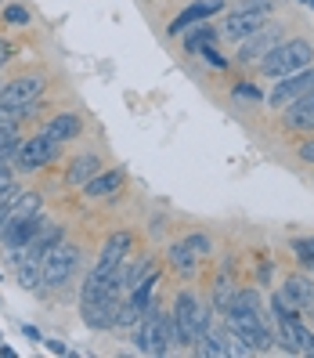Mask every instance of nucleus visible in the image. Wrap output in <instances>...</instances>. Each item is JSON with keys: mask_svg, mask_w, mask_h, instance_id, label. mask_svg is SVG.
<instances>
[{"mask_svg": "<svg viewBox=\"0 0 314 358\" xmlns=\"http://www.w3.org/2000/svg\"><path fill=\"white\" fill-rule=\"evenodd\" d=\"M282 44V33H278V26H264L260 33H253V36H246L242 40V48H239V62L242 66H253V62H264L271 51H275Z\"/></svg>", "mask_w": 314, "mask_h": 358, "instance_id": "obj_13", "label": "nucleus"}, {"mask_svg": "<svg viewBox=\"0 0 314 358\" xmlns=\"http://www.w3.org/2000/svg\"><path fill=\"white\" fill-rule=\"evenodd\" d=\"M271 304L292 311V315H307L314 319V279L311 275H292L285 279V286H278V293L271 297Z\"/></svg>", "mask_w": 314, "mask_h": 358, "instance_id": "obj_8", "label": "nucleus"}, {"mask_svg": "<svg viewBox=\"0 0 314 358\" xmlns=\"http://www.w3.org/2000/svg\"><path fill=\"white\" fill-rule=\"evenodd\" d=\"M123 181H127L123 171H101V174H94L87 185H83V196L87 199H109V196H116L123 188Z\"/></svg>", "mask_w": 314, "mask_h": 358, "instance_id": "obj_17", "label": "nucleus"}, {"mask_svg": "<svg viewBox=\"0 0 314 358\" xmlns=\"http://www.w3.org/2000/svg\"><path fill=\"white\" fill-rule=\"evenodd\" d=\"M235 98H242V101H260L264 94H260V87H257V83H249V80H242L239 87H235Z\"/></svg>", "mask_w": 314, "mask_h": 358, "instance_id": "obj_28", "label": "nucleus"}, {"mask_svg": "<svg viewBox=\"0 0 314 358\" xmlns=\"http://www.w3.org/2000/svg\"><path fill=\"white\" fill-rule=\"evenodd\" d=\"M80 268V246L61 239L58 246H51L44 254V286L47 289H61Z\"/></svg>", "mask_w": 314, "mask_h": 358, "instance_id": "obj_5", "label": "nucleus"}, {"mask_svg": "<svg viewBox=\"0 0 314 358\" xmlns=\"http://www.w3.org/2000/svg\"><path fill=\"white\" fill-rule=\"evenodd\" d=\"M278 0H239V8L235 11H267L271 15V8H275Z\"/></svg>", "mask_w": 314, "mask_h": 358, "instance_id": "obj_29", "label": "nucleus"}, {"mask_svg": "<svg viewBox=\"0 0 314 358\" xmlns=\"http://www.w3.org/2000/svg\"><path fill=\"white\" fill-rule=\"evenodd\" d=\"M61 239H66V228H61V224H44V228L36 231V239H33L26 250H29V254H36V257H44L47 250H51V246H58Z\"/></svg>", "mask_w": 314, "mask_h": 358, "instance_id": "obj_23", "label": "nucleus"}, {"mask_svg": "<svg viewBox=\"0 0 314 358\" xmlns=\"http://www.w3.org/2000/svg\"><path fill=\"white\" fill-rule=\"evenodd\" d=\"M4 22L8 26H29V11L22 4H8L4 8Z\"/></svg>", "mask_w": 314, "mask_h": 358, "instance_id": "obj_26", "label": "nucleus"}, {"mask_svg": "<svg viewBox=\"0 0 314 358\" xmlns=\"http://www.w3.org/2000/svg\"><path fill=\"white\" fill-rule=\"evenodd\" d=\"M80 131H83V120H80L76 113H54V116L44 123V134L54 138V141H61V145L73 141Z\"/></svg>", "mask_w": 314, "mask_h": 358, "instance_id": "obj_18", "label": "nucleus"}, {"mask_svg": "<svg viewBox=\"0 0 314 358\" xmlns=\"http://www.w3.org/2000/svg\"><path fill=\"white\" fill-rule=\"evenodd\" d=\"M130 231H116V236L101 246V254H98V264L91 268V275L94 279H112L116 271L123 268V261H127V254H130Z\"/></svg>", "mask_w": 314, "mask_h": 358, "instance_id": "obj_9", "label": "nucleus"}, {"mask_svg": "<svg viewBox=\"0 0 314 358\" xmlns=\"http://www.w3.org/2000/svg\"><path fill=\"white\" fill-rule=\"evenodd\" d=\"M267 22H271L267 11H227L224 22H217V33H220L224 40H239V44H242L246 36L260 33Z\"/></svg>", "mask_w": 314, "mask_h": 358, "instance_id": "obj_10", "label": "nucleus"}, {"mask_svg": "<svg viewBox=\"0 0 314 358\" xmlns=\"http://www.w3.org/2000/svg\"><path fill=\"white\" fill-rule=\"evenodd\" d=\"M217 40H220L217 26L199 22V26H192V29H184V51L195 55V51H202V48H209V44H217Z\"/></svg>", "mask_w": 314, "mask_h": 358, "instance_id": "obj_21", "label": "nucleus"}, {"mask_svg": "<svg viewBox=\"0 0 314 358\" xmlns=\"http://www.w3.org/2000/svg\"><path fill=\"white\" fill-rule=\"evenodd\" d=\"M0 4H4V0H0Z\"/></svg>", "mask_w": 314, "mask_h": 358, "instance_id": "obj_35", "label": "nucleus"}, {"mask_svg": "<svg viewBox=\"0 0 314 358\" xmlns=\"http://www.w3.org/2000/svg\"><path fill=\"white\" fill-rule=\"evenodd\" d=\"M232 297H235L232 282H224V279H220V282H217V311H220V315L227 311V304H232Z\"/></svg>", "mask_w": 314, "mask_h": 358, "instance_id": "obj_27", "label": "nucleus"}, {"mask_svg": "<svg viewBox=\"0 0 314 358\" xmlns=\"http://www.w3.org/2000/svg\"><path fill=\"white\" fill-rule=\"evenodd\" d=\"M134 351L137 355H170L181 344V329L174 311H159V304H149V311L141 315V322L134 326Z\"/></svg>", "mask_w": 314, "mask_h": 358, "instance_id": "obj_2", "label": "nucleus"}, {"mask_svg": "<svg viewBox=\"0 0 314 358\" xmlns=\"http://www.w3.org/2000/svg\"><path fill=\"white\" fill-rule=\"evenodd\" d=\"M44 348H47L51 355H69V348H66V344H61V341H47Z\"/></svg>", "mask_w": 314, "mask_h": 358, "instance_id": "obj_33", "label": "nucleus"}, {"mask_svg": "<svg viewBox=\"0 0 314 358\" xmlns=\"http://www.w3.org/2000/svg\"><path fill=\"white\" fill-rule=\"evenodd\" d=\"M174 319H177L181 344H184V348H195V344H199V336H202L206 326H209L206 304L195 297L192 289H181V293H177V301H174Z\"/></svg>", "mask_w": 314, "mask_h": 358, "instance_id": "obj_4", "label": "nucleus"}, {"mask_svg": "<svg viewBox=\"0 0 314 358\" xmlns=\"http://www.w3.org/2000/svg\"><path fill=\"white\" fill-rule=\"evenodd\" d=\"M18 196H22V192H18V188L11 185V188H8V196L0 199V236H4V228H8V221H11V214H15V203H18Z\"/></svg>", "mask_w": 314, "mask_h": 358, "instance_id": "obj_24", "label": "nucleus"}, {"mask_svg": "<svg viewBox=\"0 0 314 358\" xmlns=\"http://www.w3.org/2000/svg\"><path fill=\"white\" fill-rule=\"evenodd\" d=\"M94 174H101V159L94 156V152H83V156H76L73 163H69V174H66V181L73 185V188H83Z\"/></svg>", "mask_w": 314, "mask_h": 358, "instance_id": "obj_20", "label": "nucleus"}, {"mask_svg": "<svg viewBox=\"0 0 314 358\" xmlns=\"http://www.w3.org/2000/svg\"><path fill=\"white\" fill-rule=\"evenodd\" d=\"M44 87H47V80L40 76V73H26V76H15L11 83H4L0 87V105H29V101H36L40 94H44Z\"/></svg>", "mask_w": 314, "mask_h": 358, "instance_id": "obj_11", "label": "nucleus"}, {"mask_svg": "<svg viewBox=\"0 0 314 358\" xmlns=\"http://www.w3.org/2000/svg\"><path fill=\"white\" fill-rule=\"evenodd\" d=\"M271 311H275V322H278V348L285 355H314V333L300 322V315L282 311L275 304H271Z\"/></svg>", "mask_w": 314, "mask_h": 358, "instance_id": "obj_7", "label": "nucleus"}, {"mask_svg": "<svg viewBox=\"0 0 314 358\" xmlns=\"http://www.w3.org/2000/svg\"><path fill=\"white\" fill-rule=\"evenodd\" d=\"M58 152H61V141H54V138H47L44 131H40V134H33L26 141H18L15 166H18V171H26V174L44 171V166H51L58 159Z\"/></svg>", "mask_w": 314, "mask_h": 358, "instance_id": "obj_6", "label": "nucleus"}, {"mask_svg": "<svg viewBox=\"0 0 314 358\" xmlns=\"http://www.w3.org/2000/svg\"><path fill=\"white\" fill-rule=\"evenodd\" d=\"M311 91H314V66L292 73V76H282V83H275V91H271L267 101L275 105V109H285V105H292L297 98H304Z\"/></svg>", "mask_w": 314, "mask_h": 358, "instance_id": "obj_12", "label": "nucleus"}, {"mask_svg": "<svg viewBox=\"0 0 314 358\" xmlns=\"http://www.w3.org/2000/svg\"><path fill=\"white\" fill-rule=\"evenodd\" d=\"M224 329L242 336V341L253 348V355L267 351L275 344V336H271V329L264 322V311H260V289H239L235 293L227 311H224Z\"/></svg>", "mask_w": 314, "mask_h": 358, "instance_id": "obj_1", "label": "nucleus"}, {"mask_svg": "<svg viewBox=\"0 0 314 358\" xmlns=\"http://www.w3.org/2000/svg\"><path fill=\"white\" fill-rule=\"evenodd\" d=\"M311 62H314V44L304 40V36H292V40H282V44L260 62V73L282 80V76H292V73L307 69Z\"/></svg>", "mask_w": 314, "mask_h": 358, "instance_id": "obj_3", "label": "nucleus"}, {"mask_svg": "<svg viewBox=\"0 0 314 358\" xmlns=\"http://www.w3.org/2000/svg\"><path fill=\"white\" fill-rule=\"evenodd\" d=\"M184 243L192 246V250H195L199 257H209V239H206V236H199V231H195V236H188Z\"/></svg>", "mask_w": 314, "mask_h": 358, "instance_id": "obj_31", "label": "nucleus"}, {"mask_svg": "<svg viewBox=\"0 0 314 358\" xmlns=\"http://www.w3.org/2000/svg\"><path fill=\"white\" fill-rule=\"evenodd\" d=\"M11 58V48H8V40L4 36H0V66H4V62Z\"/></svg>", "mask_w": 314, "mask_h": 358, "instance_id": "obj_34", "label": "nucleus"}, {"mask_svg": "<svg viewBox=\"0 0 314 358\" xmlns=\"http://www.w3.org/2000/svg\"><path fill=\"white\" fill-rule=\"evenodd\" d=\"M220 8H224V0H195V4H188V8L174 18V22L166 26V33H170V36H181L184 29H192V26L206 22V18H209V15H217Z\"/></svg>", "mask_w": 314, "mask_h": 358, "instance_id": "obj_15", "label": "nucleus"}, {"mask_svg": "<svg viewBox=\"0 0 314 358\" xmlns=\"http://www.w3.org/2000/svg\"><path fill=\"white\" fill-rule=\"evenodd\" d=\"M195 351H199V355H206V358H227V355H232V336H227V329H214V326H206V333L199 336Z\"/></svg>", "mask_w": 314, "mask_h": 358, "instance_id": "obj_19", "label": "nucleus"}, {"mask_svg": "<svg viewBox=\"0 0 314 358\" xmlns=\"http://www.w3.org/2000/svg\"><path fill=\"white\" fill-rule=\"evenodd\" d=\"M285 127L289 131H314V91L297 98L292 105H285Z\"/></svg>", "mask_w": 314, "mask_h": 358, "instance_id": "obj_16", "label": "nucleus"}, {"mask_svg": "<svg viewBox=\"0 0 314 358\" xmlns=\"http://www.w3.org/2000/svg\"><path fill=\"white\" fill-rule=\"evenodd\" d=\"M199 261H202V257H199V254H195V250L188 246L184 239L170 246V264L181 271V275H195V271H199Z\"/></svg>", "mask_w": 314, "mask_h": 358, "instance_id": "obj_22", "label": "nucleus"}, {"mask_svg": "<svg viewBox=\"0 0 314 358\" xmlns=\"http://www.w3.org/2000/svg\"><path fill=\"white\" fill-rule=\"evenodd\" d=\"M44 224H47V221H44V210H40V214H33V217H22V221H8L0 243H4L8 250H22V246H29V243L36 239V231L44 228Z\"/></svg>", "mask_w": 314, "mask_h": 358, "instance_id": "obj_14", "label": "nucleus"}, {"mask_svg": "<svg viewBox=\"0 0 314 358\" xmlns=\"http://www.w3.org/2000/svg\"><path fill=\"white\" fill-rule=\"evenodd\" d=\"M300 159H304V163H314V138L300 145Z\"/></svg>", "mask_w": 314, "mask_h": 358, "instance_id": "obj_32", "label": "nucleus"}, {"mask_svg": "<svg viewBox=\"0 0 314 358\" xmlns=\"http://www.w3.org/2000/svg\"><path fill=\"white\" fill-rule=\"evenodd\" d=\"M292 254H297L300 264L314 275V239H297V243H292Z\"/></svg>", "mask_w": 314, "mask_h": 358, "instance_id": "obj_25", "label": "nucleus"}, {"mask_svg": "<svg viewBox=\"0 0 314 358\" xmlns=\"http://www.w3.org/2000/svg\"><path fill=\"white\" fill-rule=\"evenodd\" d=\"M199 55H202V58L209 62V66H217V69H227V58H224V55L217 51V44H209V48H202Z\"/></svg>", "mask_w": 314, "mask_h": 358, "instance_id": "obj_30", "label": "nucleus"}]
</instances>
